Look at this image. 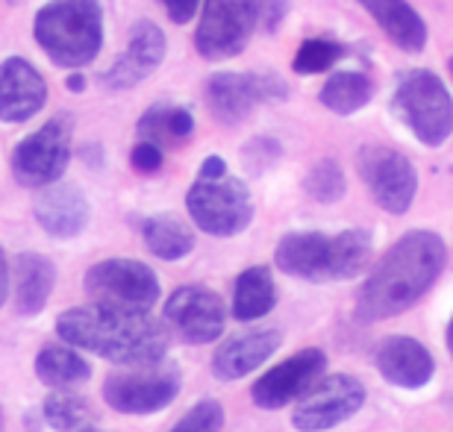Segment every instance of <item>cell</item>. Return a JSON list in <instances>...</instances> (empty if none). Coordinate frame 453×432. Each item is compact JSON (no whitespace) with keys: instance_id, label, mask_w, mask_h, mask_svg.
<instances>
[{"instance_id":"d590c367","label":"cell","mask_w":453,"mask_h":432,"mask_svg":"<svg viewBox=\"0 0 453 432\" xmlns=\"http://www.w3.org/2000/svg\"><path fill=\"white\" fill-rule=\"evenodd\" d=\"M226 174V165H224V159L221 156H210V159H203V165H201V179H219Z\"/></svg>"},{"instance_id":"9a60e30c","label":"cell","mask_w":453,"mask_h":432,"mask_svg":"<svg viewBox=\"0 0 453 432\" xmlns=\"http://www.w3.org/2000/svg\"><path fill=\"white\" fill-rule=\"evenodd\" d=\"M324 365H327V356L321 350H301V353L288 356L286 362L274 365L271 371H265L253 383L250 398L257 406L262 409H280L286 403H292L297 398H303L306 391L312 389L315 380L321 376Z\"/></svg>"},{"instance_id":"7402d4cb","label":"cell","mask_w":453,"mask_h":432,"mask_svg":"<svg viewBox=\"0 0 453 432\" xmlns=\"http://www.w3.org/2000/svg\"><path fill=\"white\" fill-rule=\"evenodd\" d=\"M57 283V268L42 254L15 256V312L39 315L48 306Z\"/></svg>"},{"instance_id":"d4e9b609","label":"cell","mask_w":453,"mask_h":432,"mask_svg":"<svg viewBox=\"0 0 453 432\" xmlns=\"http://www.w3.org/2000/svg\"><path fill=\"white\" fill-rule=\"evenodd\" d=\"M195 130L192 112L183 106H171V103H157L142 115L139 121V136L142 141H153L159 148H177L183 144Z\"/></svg>"},{"instance_id":"9c48e42d","label":"cell","mask_w":453,"mask_h":432,"mask_svg":"<svg viewBox=\"0 0 453 432\" xmlns=\"http://www.w3.org/2000/svg\"><path fill=\"white\" fill-rule=\"evenodd\" d=\"M357 168L380 209L403 215L412 206L418 192V174L410 156H403L401 150L386 144H365L357 153Z\"/></svg>"},{"instance_id":"52a82bcc","label":"cell","mask_w":453,"mask_h":432,"mask_svg":"<svg viewBox=\"0 0 453 432\" xmlns=\"http://www.w3.org/2000/svg\"><path fill=\"white\" fill-rule=\"evenodd\" d=\"M180 385H183V376H180L177 365L157 362L110 374L104 383V398L115 412H124V415H150V412L174 403Z\"/></svg>"},{"instance_id":"2e32d148","label":"cell","mask_w":453,"mask_h":432,"mask_svg":"<svg viewBox=\"0 0 453 432\" xmlns=\"http://www.w3.org/2000/svg\"><path fill=\"white\" fill-rule=\"evenodd\" d=\"M165 50H168L165 33H162L153 21H139L130 33L127 50L101 77V83L106 88H112V92H124V88H133V86L144 83V80L162 65Z\"/></svg>"},{"instance_id":"7c38bea8","label":"cell","mask_w":453,"mask_h":432,"mask_svg":"<svg viewBox=\"0 0 453 432\" xmlns=\"http://www.w3.org/2000/svg\"><path fill=\"white\" fill-rule=\"evenodd\" d=\"M86 292L95 300L150 309L159 300V280L139 259H104L86 271Z\"/></svg>"},{"instance_id":"8d00e7d4","label":"cell","mask_w":453,"mask_h":432,"mask_svg":"<svg viewBox=\"0 0 453 432\" xmlns=\"http://www.w3.org/2000/svg\"><path fill=\"white\" fill-rule=\"evenodd\" d=\"M6 297H9V262L4 247H0V306L6 303Z\"/></svg>"},{"instance_id":"e0dca14e","label":"cell","mask_w":453,"mask_h":432,"mask_svg":"<svg viewBox=\"0 0 453 432\" xmlns=\"http://www.w3.org/2000/svg\"><path fill=\"white\" fill-rule=\"evenodd\" d=\"M48 103V83L27 59L0 62V121L24 124Z\"/></svg>"},{"instance_id":"8992f818","label":"cell","mask_w":453,"mask_h":432,"mask_svg":"<svg viewBox=\"0 0 453 432\" xmlns=\"http://www.w3.org/2000/svg\"><path fill=\"white\" fill-rule=\"evenodd\" d=\"M186 206L192 221L210 236H239V232L253 221V201L242 179L219 177V179H201L188 188Z\"/></svg>"},{"instance_id":"1f68e13d","label":"cell","mask_w":453,"mask_h":432,"mask_svg":"<svg viewBox=\"0 0 453 432\" xmlns=\"http://www.w3.org/2000/svg\"><path fill=\"white\" fill-rule=\"evenodd\" d=\"M280 153H283V150H280L277 139L257 136V139H250L242 148V162L248 165V171H253V174H262V171L271 168L280 159Z\"/></svg>"},{"instance_id":"44dd1931","label":"cell","mask_w":453,"mask_h":432,"mask_svg":"<svg viewBox=\"0 0 453 432\" xmlns=\"http://www.w3.org/2000/svg\"><path fill=\"white\" fill-rule=\"evenodd\" d=\"M357 4L403 53H421L427 48V24L410 0H357Z\"/></svg>"},{"instance_id":"4dcf8cb0","label":"cell","mask_w":453,"mask_h":432,"mask_svg":"<svg viewBox=\"0 0 453 432\" xmlns=\"http://www.w3.org/2000/svg\"><path fill=\"white\" fill-rule=\"evenodd\" d=\"M224 427V409L219 400H201L177 421L171 432H219Z\"/></svg>"},{"instance_id":"5b68a950","label":"cell","mask_w":453,"mask_h":432,"mask_svg":"<svg viewBox=\"0 0 453 432\" xmlns=\"http://www.w3.org/2000/svg\"><path fill=\"white\" fill-rule=\"evenodd\" d=\"M392 112L427 148L445 144L453 133V97L439 74L427 68L406 71L395 88Z\"/></svg>"},{"instance_id":"4316f807","label":"cell","mask_w":453,"mask_h":432,"mask_svg":"<svg viewBox=\"0 0 453 432\" xmlns=\"http://www.w3.org/2000/svg\"><path fill=\"white\" fill-rule=\"evenodd\" d=\"M142 236H144V245H148L150 254L165 259V262H174V259L188 256L195 247L192 230H188L183 221L171 218V215L148 218L142 224Z\"/></svg>"},{"instance_id":"7a4b0ae2","label":"cell","mask_w":453,"mask_h":432,"mask_svg":"<svg viewBox=\"0 0 453 432\" xmlns=\"http://www.w3.org/2000/svg\"><path fill=\"white\" fill-rule=\"evenodd\" d=\"M448 262V250L436 232L412 230L380 259L357 297L359 321H383L406 312L439 280Z\"/></svg>"},{"instance_id":"d6986e66","label":"cell","mask_w":453,"mask_h":432,"mask_svg":"<svg viewBox=\"0 0 453 432\" xmlns=\"http://www.w3.org/2000/svg\"><path fill=\"white\" fill-rule=\"evenodd\" d=\"M280 347V332L277 330H250L242 336L226 338L224 345L215 350L212 356V374L224 383L242 380L250 371H257L259 365H265Z\"/></svg>"},{"instance_id":"f1b7e54d","label":"cell","mask_w":453,"mask_h":432,"mask_svg":"<svg viewBox=\"0 0 453 432\" xmlns=\"http://www.w3.org/2000/svg\"><path fill=\"white\" fill-rule=\"evenodd\" d=\"M348 57V48L339 42L330 39H306L301 48H297L295 59H292V71L301 77H312L321 74V71H330L336 62Z\"/></svg>"},{"instance_id":"e575fe53","label":"cell","mask_w":453,"mask_h":432,"mask_svg":"<svg viewBox=\"0 0 453 432\" xmlns=\"http://www.w3.org/2000/svg\"><path fill=\"white\" fill-rule=\"evenodd\" d=\"M162 6H165V12L174 24H188L195 18L197 6H201V0H162Z\"/></svg>"},{"instance_id":"836d02e7","label":"cell","mask_w":453,"mask_h":432,"mask_svg":"<svg viewBox=\"0 0 453 432\" xmlns=\"http://www.w3.org/2000/svg\"><path fill=\"white\" fill-rule=\"evenodd\" d=\"M130 162H133L135 171H142V174H153V171L162 168V148L153 141H139L133 148Z\"/></svg>"},{"instance_id":"8fae6325","label":"cell","mask_w":453,"mask_h":432,"mask_svg":"<svg viewBox=\"0 0 453 432\" xmlns=\"http://www.w3.org/2000/svg\"><path fill=\"white\" fill-rule=\"evenodd\" d=\"M257 30L259 21L250 0H203L195 48L210 62L233 59L248 48L250 35Z\"/></svg>"},{"instance_id":"5bb4252c","label":"cell","mask_w":453,"mask_h":432,"mask_svg":"<svg viewBox=\"0 0 453 432\" xmlns=\"http://www.w3.org/2000/svg\"><path fill=\"white\" fill-rule=\"evenodd\" d=\"M165 321L188 345H210L224 332V303L212 288L183 285L165 300Z\"/></svg>"},{"instance_id":"cb8c5ba5","label":"cell","mask_w":453,"mask_h":432,"mask_svg":"<svg viewBox=\"0 0 453 432\" xmlns=\"http://www.w3.org/2000/svg\"><path fill=\"white\" fill-rule=\"evenodd\" d=\"M35 376L50 389H80L83 383H88L92 368L74 347L50 345L35 356Z\"/></svg>"},{"instance_id":"484cf974","label":"cell","mask_w":453,"mask_h":432,"mask_svg":"<svg viewBox=\"0 0 453 432\" xmlns=\"http://www.w3.org/2000/svg\"><path fill=\"white\" fill-rule=\"evenodd\" d=\"M371 97H374V80L362 71H336L319 92V101L336 115H353L365 110Z\"/></svg>"},{"instance_id":"60d3db41","label":"cell","mask_w":453,"mask_h":432,"mask_svg":"<svg viewBox=\"0 0 453 432\" xmlns=\"http://www.w3.org/2000/svg\"><path fill=\"white\" fill-rule=\"evenodd\" d=\"M80 432H97V429H92V427H86V429H80Z\"/></svg>"},{"instance_id":"f546056e","label":"cell","mask_w":453,"mask_h":432,"mask_svg":"<svg viewBox=\"0 0 453 432\" xmlns=\"http://www.w3.org/2000/svg\"><path fill=\"white\" fill-rule=\"evenodd\" d=\"M303 188L312 201L336 203L348 192V183H344V171L336 159H321L310 168V174L303 179Z\"/></svg>"},{"instance_id":"4fadbf2b","label":"cell","mask_w":453,"mask_h":432,"mask_svg":"<svg viewBox=\"0 0 453 432\" xmlns=\"http://www.w3.org/2000/svg\"><path fill=\"white\" fill-rule=\"evenodd\" d=\"M362 403H365V389H362L357 376L333 374L303 394L292 415V427L301 432L333 429L350 415H357Z\"/></svg>"},{"instance_id":"ab89813d","label":"cell","mask_w":453,"mask_h":432,"mask_svg":"<svg viewBox=\"0 0 453 432\" xmlns=\"http://www.w3.org/2000/svg\"><path fill=\"white\" fill-rule=\"evenodd\" d=\"M4 424H6V421H4V406H0V432H4Z\"/></svg>"},{"instance_id":"ac0fdd59","label":"cell","mask_w":453,"mask_h":432,"mask_svg":"<svg viewBox=\"0 0 453 432\" xmlns=\"http://www.w3.org/2000/svg\"><path fill=\"white\" fill-rule=\"evenodd\" d=\"M35 221L53 239H74L88 224V201L77 186L50 183L35 197Z\"/></svg>"},{"instance_id":"83f0119b","label":"cell","mask_w":453,"mask_h":432,"mask_svg":"<svg viewBox=\"0 0 453 432\" xmlns=\"http://www.w3.org/2000/svg\"><path fill=\"white\" fill-rule=\"evenodd\" d=\"M42 415L48 421V427L57 432H80L95 421V412L88 406V400L74 389H57L53 394H48Z\"/></svg>"},{"instance_id":"3957f363","label":"cell","mask_w":453,"mask_h":432,"mask_svg":"<svg viewBox=\"0 0 453 432\" xmlns=\"http://www.w3.org/2000/svg\"><path fill=\"white\" fill-rule=\"evenodd\" d=\"M374 239L368 230H344L336 236L324 232H288L277 245V268L288 277L310 283L353 280L368 268Z\"/></svg>"},{"instance_id":"74e56055","label":"cell","mask_w":453,"mask_h":432,"mask_svg":"<svg viewBox=\"0 0 453 432\" xmlns=\"http://www.w3.org/2000/svg\"><path fill=\"white\" fill-rule=\"evenodd\" d=\"M68 88H71V92H80V88H86V77L83 74H71L68 77Z\"/></svg>"},{"instance_id":"603a6c76","label":"cell","mask_w":453,"mask_h":432,"mask_svg":"<svg viewBox=\"0 0 453 432\" xmlns=\"http://www.w3.org/2000/svg\"><path fill=\"white\" fill-rule=\"evenodd\" d=\"M277 306V285L265 265H253L239 274L233 292V315L239 321H257Z\"/></svg>"},{"instance_id":"ffe728a7","label":"cell","mask_w":453,"mask_h":432,"mask_svg":"<svg viewBox=\"0 0 453 432\" xmlns=\"http://www.w3.org/2000/svg\"><path fill=\"white\" fill-rule=\"evenodd\" d=\"M377 368L386 383L401 385V389H424L436 371L427 347L410 336L386 338L377 350Z\"/></svg>"},{"instance_id":"ba28073f","label":"cell","mask_w":453,"mask_h":432,"mask_svg":"<svg viewBox=\"0 0 453 432\" xmlns=\"http://www.w3.org/2000/svg\"><path fill=\"white\" fill-rule=\"evenodd\" d=\"M288 97V83L277 74H239L224 71L212 74L206 83V106L212 118L221 124H242L250 112H257L262 103H283Z\"/></svg>"},{"instance_id":"d6a6232c","label":"cell","mask_w":453,"mask_h":432,"mask_svg":"<svg viewBox=\"0 0 453 432\" xmlns=\"http://www.w3.org/2000/svg\"><path fill=\"white\" fill-rule=\"evenodd\" d=\"M250 4L257 9L259 30H265V33H277L280 24H283L288 15V0H250Z\"/></svg>"},{"instance_id":"6da1fadb","label":"cell","mask_w":453,"mask_h":432,"mask_svg":"<svg viewBox=\"0 0 453 432\" xmlns=\"http://www.w3.org/2000/svg\"><path fill=\"white\" fill-rule=\"evenodd\" d=\"M59 338L71 347L124 368L157 365L168 353L165 323L150 318L148 309L95 300L62 312L57 318Z\"/></svg>"},{"instance_id":"30bf717a","label":"cell","mask_w":453,"mask_h":432,"mask_svg":"<svg viewBox=\"0 0 453 432\" xmlns=\"http://www.w3.org/2000/svg\"><path fill=\"white\" fill-rule=\"evenodd\" d=\"M71 159V121L65 115L50 118L44 127L18 141L12 150V174L21 186L44 188L59 183Z\"/></svg>"},{"instance_id":"f35d334b","label":"cell","mask_w":453,"mask_h":432,"mask_svg":"<svg viewBox=\"0 0 453 432\" xmlns=\"http://www.w3.org/2000/svg\"><path fill=\"white\" fill-rule=\"evenodd\" d=\"M448 350H450V356H453V321H450V327H448Z\"/></svg>"},{"instance_id":"277c9868","label":"cell","mask_w":453,"mask_h":432,"mask_svg":"<svg viewBox=\"0 0 453 432\" xmlns=\"http://www.w3.org/2000/svg\"><path fill=\"white\" fill-rule=\"evenodd\" d=\"M39 48L62 68L88 65L104 44V12L97 0H50L33 24Z\"/></svg>"}]
</instances>
